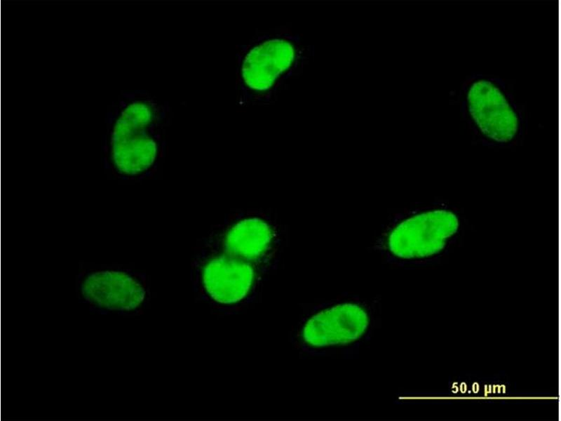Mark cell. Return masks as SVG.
Returning a JSON list of instances; mask_svg holds the SVG:
<instances>
[{
  "instance_id": "cell-1",
  "label": "cell",
  "mask_w": 561,
  "mask_h": 421,
  "mask_svg": "<svg viewBox=\"0 0 561 421\" xmlns=\"http://www.w3.org/2000/svg\"><path fill=\"white\" fill-rule=\"evenodd\" d=\"M169 104L146 91L121 93L105 116L106 150L115 170L127 177L143 175L163 157Z\"/></svg>"
},
{
  "instance_id": "cell-2",
  "label": "cell",
  "mask_w": 561,
  "mask_h": 421,
  "mask_svg": "<svg viewBox=\"0 0 561 421\" xmlns=\"http://www.w3.org/2000/svg\"><path fill=\"white\" fill-rule=\"evenodd\" d=\"M236 55V101L243 107L270 103L298 60L296 39L285 32H259Z\"/></svg>"
},
{
  "instance_id": "cell-3",
  "label": "cell",
  "mask_w": 561,
  "mask_h": 421,
  "mask_svg": "<svg viewBox=\"0 0 561 421\" xmlns=\"http://www.w3.org/2000/svg\"><path fill=\"white\" fill-rule=\"evenodd\" d=\"M465 222L458 208L435 201L410 213L392 229L387 239L389 251L410 261H436L460 241Z\"/></svg>"
},
{
  "instance_id": "cell-4",
  "label": "cell",
  "mask_w": 561,
  "mask_h": 421,
  "mask_svg": "<svg viewBox=\"0 0 561 421\" xmlns=\"http://www.w3.org/2000/svg\"><path fill=\"white\" fill-rule=\"evenodd\" d=\"M276 239L264 213L244 210L230 214L215 226L198 247L244 260L262 269L276 250Z\"/></svg>"
},
{
  "instance_id": "cell-5",
  "label": "cell",
  "mask_w": 561,
  "mask_h": 421,
  "mask_svg": "<svg viewBox=\"0 0 561 421\" xmlns=\"http://www.w3.org/2000/svg\"><path fill=\"white\" fill-rule=\"evenodd\" d=\"M79 302L100 314L130 317L138 314L145 302V279L139 274L120 267L90 269L76 281Z\"/></svg>"
},
{
  "instance_id": "cell-6",
  "label": "cell",
  "mask_w": 561,
  "mask_h": 421,
  "mask_svg": "<svg viewBox=\"0 0 561 421\" xmlns=\"http://www.w3.org/2000/svg\"><path fill=\"white\" fill-rule=\"evenodd\" d=\"M194 264L204 290L223 304L243 300L256 283L260 270L244 260L199 247Z\"/></svg>"
},
{
  "instance_id": "cell-7",
  "label": "cell",
  "mask_w": 561,
  "mask_h": 421,
  "mask_svg": "<svg viewBox=\"0 0 561 421\" xmlns=\"http://www.w3.org/2000/svg\"><path fill=\"white\" fill-rule=\"evenodd\" d=\"M368 324V316L359 306L338 305L310 319L304 327L303 338L314 347L344 345L358 339Z\"/></svg>"
}]
</instances>
